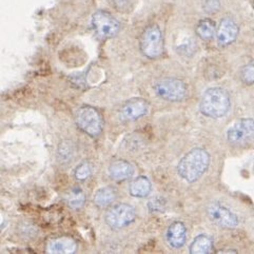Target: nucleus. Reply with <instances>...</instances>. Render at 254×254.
Listing matches in <instances>:
<instances>
[{
	"instance_id": "nucleus-23",
	"label": "nucleus",
	"mask_w": 254,
	"mask_h": 254,
	"mask_svg": "<svg viewBox=\"0 0 254 254\" xmlns=\"http://www.w3.org/2000/svg\"><path fill=\"white\" fill-rule=\"evenodd\" d=\"M242 79L246 83H254V63H251L244 66L242 70Z\"/></svg>"
},
{
	"instance_id": "nucleus-13",
	"label": "nucleus",
	"mask_w": 254,
	"mask_h": 254,
	"mask_svg": "<svg viewBox=\"0 0 254 254\" xmlns=\"http://www.w3.org/2000/svg\"><path fill=\"white\" fill-rule=\"evenodd\" d=\"M167 242L171 247L175 249L182 248L187 239V229L186 226L181 222H175L168 228Z\"/></svg>"
},
{
	"instance_id": "nucleus-4",
	"label": "nucleus",
	"mask_w": 254,
	"mask_h": 254,
	"mask_svg": "<svg viewBox=\"0 0 254 254\" xmlns=\"http://www.w3.org/2000/svg\"><path fill=\"white\" fill-rule=\"evenodd\" d=\"M140 51L148 58L154 59L162 55L164 51V40L162 31L153 24L143 31L140 38Z\"/></svg>"
},
{
	"instance_id": "nucleus-21",
	"label": "nucleus",
	"mask_w": 254,
	"mask_h": 254,
	"mask_svg": "<svg viewBox=\"0 0 254 254\" xmlns=\"http://www.w3.org/2000/svg\"><path fill=\"white\" fill-rule=\"evenodd\" d=\"M93 171V166L89 163V162H84L81 163L79 166H77V168L75 169V179L77 181H84L87 180L88 177L92 174Z\"/></svg>"
},
{
	"instance_id": "nucleus-20",
	"label": "nucleus",
	"mask_w": 254,
	"mask_h": 254,
	"mask_svg": "<svg viewBox=\"0 0 254 254\" xmlns=\"http://www.w3.org/2000/svg\"><path fill=\"white\" fill-rule=\"evenodd\" d=\"M67 204L72 208H79L84 202V194L80 189H73L67 196Z\"/></svg>"
},
{
	"instance_id": "nucleus-3",
	"label": "nucleus",
	"mask_w": 254,
	"mask_h": 254,
	"mask_svg": "<svg viewBox=\"0 0 254 254\" xmlns=\"http://www.w3.org/2000/svg\"><path fill=\"white\" fill-rule=\"evenodd\" d=\"M75 122L78 128L92 137H96L103 131L104 121L95 108L84 106L78 109L75 115Z\"/></svg>"
},
{
	"instance_id": "nucleus-15",
	"label": "nucleus",
	"mask_w": 254,
	"mask_h": 254,
	"mask_svg": "<svg viewBox=\"0 0 254 254\" xmlns=\"http://www.w3.org/2000/svg\"><path fill=\"white\" fill-rule=\"evenodd\" d=\"M152 189L150 181L146 176H138L130 185V194L134 197H146L148 196Z\"/></svg>"
},
{
	"instance_id": "nucleus-14",
	"label": "nucleus",
	"mask_w": 254,
	"mask_h": 254,
	"mask_svg": "<svg viewBox=\"0 0 254 254\" xmlns=\"http://www.w3.org/2000/svg\"><path fill=\"white\" fill-rule=\"evenodd\" d=\"M76 243L70 238H58L51 241L48 245L49 253H74L76 251Z\"/></svg>"
},
{
	"instance_id": "nucleus-2",
	"label": "nucleus",
	"mask_w": 254,
	"mask_h": 254,
	"mask_svg": "<svg viewBox=\"0 0 254 254\" xmlns=\"http://www.w3.org/2000/svg\"><path fill=\"white\" fill-rule=\"evenodd\" d=\"M199 109L205 116L212 118L223 117L230 109V97L223 89H209L201 97Z\"/></svg>"
},
{
	"instance_id": "nucleus-8",
	"label": "nucleus",
	"mask_w": 254,
	"mask_h": 254,
	"mask_svg": "<svg viewBox=\"0 0 254 254\" xmlns=\"http://www.w3.org/2000/svg\"><path fill=\"white\" fill-rule=\"evenodd\" d=\"M227 138L234 145L251 141L254 138V121L250 118L238 121L228 130Z\"/></svg>"
},
{
	"instance_id": "nucleus-11",
	"label": "nucleus",
	"mask_w": 254,
	"mask_h": 254,
	"mask_svg": "<svg viewBox=\"0 0 254 254\" xmlns=\"http://www.w3.org/2000/svg\"><path fill=\"white\" fill-rule=\"evenodd\" d=\"M239 34V27L234 20L225 18L221 21L216 32L218 44L221 46H228L232 44Z\"/></svg>"
},
{
	"instance_id": "nucleus-19",
	"label": "nucleus",
	"mask_w": 254,
	"mask_h": 254,
	"mask_svg": "<svg viewBox=\"0 0 254 254\" xmlns=\"http://www.w3.org/2000/svg\"><path fill=\"white\" fill-rule=\"evenodd\" d=\"M73 145L71 141H63L61 145L58 147V151H57V158L61 163H65L69 162L72 158L73 155Z\"/></svg>"
},
{
	"instance_id": "nucleus-12",
	"label": "nucleus",
	"mask_w": 254,
	"mask_h": 254,
	"mask_svg": "<svg viewBox=\"0 0 254 254\" xmlns=\"http://www.w3.org/2000/svg\"><path fill=\"white\" fill-rule=\"evenodd\" d=\"M133 174V166L124 159H116L109 167V175L115 182H124L126 180H129Z\"/></svg>"
},
{
	"instance_id": "nucleus-22",
	"label": "nucleus",
	"mask_w": 254,
	"mask_h": 254,
	"mask_svg": "<svg viewBox=\"0 0 254 254\" xmlns=\"http://www.w3.org/2000/svg\"><path fill=\"white\" fill-rule=\"evenodd\" d=\"M115 10L120 12H130L135 5V0H111Z\"/></svg>"
},
{
	"instance_id": "nucleus-9",
	"label": "nucleus",
	"mask_w": 254,
	"mask_h": 254,
	"mask_svg": "<svg viewBox=\"0 0 254 254\" xmlns=\"http://www.w3.org/2000/svg\"><path fill=\"white\" fill-rule=\"evenodd\" d=\"M207 214L211 222L222 228L232 229L239 225L238 216L232 213L229 209L217 204V202L211 204L207 208Z\"/></svg>"
},
{
	"instance_id": "nucleus-17",
	"label": "nucleus",
	"mask_w": 254,
	"mask_h": 254,
	"mask_svg": "<svg viewBox=\"0 0 254 254\" xmlns=\"http://www.w3.org/2000/svg\"><path fill=\"white\" fill-rule=\"evenodd\" d=\"M116 199V191L112 187L99 189L94 195V202L99 207H107Z\"/></svg>"
},
{
	"instance_id": "nucleus-18",
	"label": "nucleus",
	"mask_w": 254,
	"mask_h": 254,
	"mask_svg": "<svg viewBox=\"0 0 254 254\" xmlns=\"http://www.w3.org/2000/svg\"><path fill=\"white\" fill-rule=\"evenodd\" d=\"M197 35L204 40H210L215 33V24L210 19H202L198 22L196 27Z\"/></svg>"
},
{
	"instance_id": "nucleus-7",
	"label": "nucleus",
	"mask_w": 254,
	"mask_h": 254,
	"mask_svg": "<svg viewBox=\"0 0 254 254\" xmlns=\"http://www.w3.org/2000/svg\"><path fill=\"white\" fill-rule=\"evenodd\" d=\"M92 24L97 35L101 38L114 37L121 29V23L105 11H97L92 16Z\"/></svg>"
},
{
	"instance_id": "nucleus-1",
	"label": "nucleus",
	"mask_w": 254,
	"mask_h": 254,
	"mask_svg": "<svg viewBox=\"0 0 254 254\" xmlns=\"http://www.w3.org/2000/svg\"><path fill=\"white\" fill-rule=\"evenodd\" d=\"M210 164V155L204 149H193L177 165V173L188 183L198 181Z\"/></svg>"
},
{
	"instance_id": "nucleus-16",
	"label": "nucleus",
	"mask_w": 254,
	"mask_h": 254,
	"mask_svg": "<svg viewBox=\"0 0 254 254\" xmlns=\"http://www.w3.org/2000/svg\"><path fill=\"white\" fill-rule=\"evenodd\" d=\"M213 249V242L210 236L201 234L193 241L190 246L191 254H208Z\"/></svg>"
},
{
	"instance_id": "nucleus-5",
	"label": "nucleus",
	"mask_w": 254,
	"mask_h": 254,
	"mask_svg": "<svg viewBox=\"0 0 254 254\" xmlns=\"http://www.w3.org/2000/svg\"><path fill=\"white\" fill-rule=\"evenodd\" d=\"M155 94L168 101H181L187 94L186 83L177 78H165L159 80L154 86Z\"/></svg>"
},
{
	"instance_id": "nucleus-24",
	"label": "nucleus",
	"mask_w": 254,
	"mask_h": 254,
	"mask_svg": "<svg viewBox=\"0 0 254 254\" xmlns=\"http://www.w3.org/2000/svg\"><path fill=\"white\" fill-rule=\"evenodd\" d=\"M204 6L206 11H208L209 13H213L218 10V2L217 0H206Z\"/></svg>"
},
{
	"instance_id": "nucleus-10",
	"label": "nucleus",
	"mask_w": 254,
	"mask_h": 254,
	"mask_svg": "<svg viewBox=\"0 0 254 254\" xmlns=\"http://www.w3.org/2000/svg\"><path fill=\"white\" fill-rule=\"evenodd\" d=\"M148 103L142 98H133L127 101L121 109V116L125 121H136L148 113Z\"/></svg>"
},
{
	"instance_id": "nucleus-6",
	"label": "nucleus",
	"mask_w": 254,
	"mask_h": 254,
	"mask_svg": "<svg viewBox=\"0 0 254 254\" xmlns=\"http://www.w3.org/2000/svg\"><path fill=\"white\" fill-rule=\"evenodd\" d=\"M135 216H136V213L132 206L117 204L108 210L105 219L110 228L114 230H120L133 223Z\"/></svg>"
}]
</instances>
